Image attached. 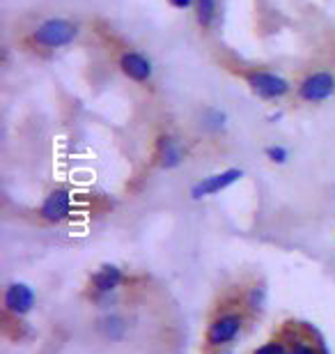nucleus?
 Wrapping results in <instances>:
<instances>
[{
    "label": "nucleus",
    "mask_w": 335,
    "mask_h": 354,
    "mask_svg": "<svg viewBox=\"0 0 335 354\" xmlns=\"http://www.w3.org/2000/svg\"><path fill=\"white\" fill-rule=\"evenodd\" d=\"M170 5L177 7V10H189L191 5H195V0H170Z\"/></svg>",
    "instance_id": "f3484780"
},
{
    "label": "nucleus",
    "mask_w": 335,
    "mask_h": 354,
    "mask_svg": "<svg viewBox=\"0 0 335 354\" xmlns=\"http://www.w3.org/2000/svg\"><path fill=\"white\" fill-rule=\"evenodd\" d=\"M218 14L216 0H195V19L202 28H211Z\"/></svg>",
    "instance_id": "f8f14e48"
},
{
    "label": "nucleus",
    "mask_w": 335,
    "mask_h": 354,
    "mask_svg": "<svg viewBox=\"0 0 335 354\" xmlns=\"http://www.w3.org/2000/svg\"><path fill=\"white\" fill-rule=\"evenodd\" d=\"M291 354H319L315 348H310V345L305 343H296L294 348H291Z\"/></svg>",
    "instance_id": "dca6fc26"
},
{
    "label": "nucleus",
    "mask_w": 335,
    "mask_h": 354,
    "mask_svg": "<svg viewBox=\"0 0 335 354\" xmlns=\"http://www.w3.org/2000/svg\"><path fill=\"white\" fill-rule=\"evenodd\" d=\"M76 37H78V26L74 24V21L62 19V17H53V19L41 21L32 32V41L39 46H44V48L69 46Z\"/></svg>",
    "instance_id": "f257e3e1"
},
{
    "label": "nucleus",
    "mask_w": 335,
    "mask_h": 354,
    "mask_svg": "<svg viewBox=\"0 0 335 354\" xmlns=\"http://www.w3.org/2000/svg\"><path fill=\"white\" fill-rule=\"evenodd\" d=\"M241 327H244V317L237 313H225L209 324V329H207V341H209V345H213V348L232 343L234 338L239 336Z\"/></svg>",
    "instance_id": "39448f33"
},
{
    "label": "nucleus",
    "mask_w": 335,
    "mask_h": 354,
    "mask_svg": "<svg viewBox=\"0 0 335 354\" xmlns=\"http://www.w3.org/2000/svg\"><path fill=\"white\" fill-rule=\"evenodd\" d=\"M248 86L262 99H283L291 90L289 81L274 72H253L248 76Z\"/></svg>",
    "instance_id": "7ed1b4c3"
},
{
    "label": "nucleus",
    "mask_w": 335,
    "mask_h": 354,
    "mask_svg": "<svg viewBox=\"0 0 335 354\" xmlns=\"http://www.w3.org/2000/svg\"><path fill=\"white\" fill-rule=\"evenodd\" d=\"M324 354H329V352H326V350H324Z\"/></svg>",
    "instance_id": "a211bd4d"
},
{
    "label": "nucleus",
    "mask_w": 335,
    "mask_h": 354,
    "mask_svg": "<svg viewBox=\"0 0 335 354\" xmlns=\"http://www.w3.org/2000/svg\"><path fill=\"white\" fill-rule=\"evenodd\" d=\"M39 214H41V218H46V221H51V223H60V221H65V218H69V214H71L69 189H65V187L53 189L51 194L44 198V203H41Z\"/></svg>",
    "instance_id": "423d86ee"
},
{
    "label": "nucleus",
    "mask_w": 335,
    "mask_h": 354,
    "mask_svg": "<svg viewBox=\"0 0 335 354\" xmlns=\"http://www.w3.org/2000/svg\"><path fill=\"white\" fill-rule=\"evenodd\" d=\"M207 131H220V129H225V124H227V115L223 111H218V109H207L202 113V122H200Z\"/></svg>",
    "instance_id": "ddd939ff"
},
{
    "label": "nucleus",
    "mask_w": 335,
    "mask_h": 354,
    "mask_svg": "<svg viewBox=\"0 0 335 354\" xmlns=\"http://www.w3.org/2000/svg\"><path fill=\"white\" fill-rule=\"evenodd\" d=\"M255 354H285V348L280 343H267L255 350Z\"/></svg>",
    "instance_id": "2eb2a0df"
},
{
    "label": "nucleus",
    "mask_w": 335,
    "mask_h": 354,
    "mask_svg": "<svg viewBox=\"0 0 335 354\" xmlns=\"http://www.w3.org/2000/svg\"><path fill=\"white\" fill-rule=\"evenodd\" d=\"M35 306V292L28 283H12L5 290V308L14 315L30 313Z\"/></svg>",
    "instance_id": "6e6552de"
},
{
    "label": "nucleus",
    "mask_w": 335,
    "mask_h": 354,
    "mask_svg": "<svg viewBox=\"0 0 335 354\" xmlns=\"http://www.w3.org/2000/svg\"><path fill=\"white\" fill-rule=\"evenodd\" d=\"M333 95H335V76L331 72H315L305 76L301 86H298V97L308 104L326 102Z\"/></svg>",
    "instance_id": "f03ea898"
},
{
    "label": "nucleus",
    "mask_w": 335,
    "mask_h": 354,
    "mask_svg": "<svg viewBox=\"0 0 335 354\" xmlns=\"http://www.w3.org/2000/svg\"><path fill=\"white\" fill-rule=\"evenodd\" d=\"M267 159L271 164H285L289 159V152L283 145H269L267 147Z\"/></svg>",
    "instance_id": "4468645a"
},
{
    "label": "nucleus",
    "mask_w": 335,
    "mask_h": 354,
    "mask_svg": "<svg viewBox=\"0 0 335 354\" xmlns=\"http://www.w3.org/2000/svg\"><path fill=\"white\" fill-rule=\"evenodd\" d=\"M241 177H244V171H241V168H227V171L213 173L209 177H204V180H200L198 184H193L191 198H193V201H200V198H207V196H216L220 191H225L227 187H232V184H237Z\"/></svg>",
    "instance_id": "20e7f679"
},
{
    "label": "nucleus",
    "mask_w": 335,
    "mask_h": 354,
    "mask_svg": "<svg viewBox=\"0 0 335 354\" xmlns=\"http://www.w3.org/2000/svg\"><path fill=\"white\" fill-rule=\"evenodd\" d=\"M119 69H122V74L126 76V79H131L135 83H145V81L152 79V74H154L152 60H149L147 55L138 53V51L124 53L122 58H119Z\"/></svg>",
    "instance_id": "0eeeda50"
},
{
    "label": "nucleus",
    "mask_w": 335,
    "mask_h": 354,
    "mask_svg": "<svg viewBox=\"0 0 335 354\" xmlns=\"http://www.w3.org/2000/svg\"><path fill=\"white\" fill-rule=\"evenodd\" d=\"M122 281H124V274L117 265H104L95 276H92V286H95V292H99V295L115 292V290L122 286Z\"/></svg>",
    "instance_id": "9d476101"
},
{
    "label": "nucleus",
    "mask_w": 335,
    "mask_h": 354,
    "mask_svg": "<svg viewBox=\"0 0 335 354\" xmlns=\"http://www.w3.org/2000/svg\"><path fill=\"white\" fill-rule=\"evenodd\" d=\"M156 157H159L161 168L173 171V168L184 164V159H186V150H184L182 143L175 136L166 133V136H161L159 143H156Z\"/></svg>",
    "instance_id": "1a4fd4ad"
},
{
    "label": "nucleus",
    "mask_w": 335,
    "mask_h": 354,
    "mask_svg": "<svg viewBox=\"0 0 335 354\" xmlns=\"http://www.w3.org/2000/svg\"><path fill=\"white\" fill-rule=\"evenodd\" d=\"M99 331H102L108 341H122L126 334V322L119 315H106L99 320Z\"/></svg>",
    "instance_id": "9b49d317"
}]
</instances>
